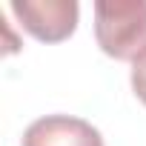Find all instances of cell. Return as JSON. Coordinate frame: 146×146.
<instances>
[{
  "instance_id": "7a4b0ae2",
  "label": "cell",
  "mask_w": 146,
  "mask_h": 146,
  "mask_svg": "<svg viewBox=\"0 0 146 146\" xmlns=\"http://www.w3.org/2000/svg\"><path fill=\"white\" fill-rule=\"evenodd\" d=\"M9 9L29 35L46 43L66 40L78 29L80 15V6L75 0H12Z\"/></svg>"
},
{
  "instance_id": "277c9868",
  "label": "cell",
  "mask_w": 146,
  "mask_h": 146,
  "mask_svg": "<svg viewBox=\"0 0 146 146\" xmlns=\"http://www.w3.org/2000/svg\"><path fill=\"white\" fill-rule=\"evenodd\" d=\"M132 89H135V95L146 103V54L132 63Z\"/></svg>"
},
{
  "instance_id": "3957f363",
  "label": "cell",
  "mask_w": 146,
  "mask_h": 146,
  "mask_svg": "<svg viewBox=\"0 0 146 146\" xmlns=\"http://www.w3.org/2000/svg\"><path fill=\"white\" fill-rule=\"evenodd\" d=\"M23 146H103V135L83 117L46 115L26 126Z\"/></svg>"
},
{
  "instance_id": "6da1fadb",
  "label": "cell",
  "mask_w": 146,
  "mask_h": 146,
  "mask_svg": "<svg viewBox=\"0 0 146 146\" xmlns=\"http://www.w3.org/2000/svg\"><path fill=\"white\" fill-rule=\"evenodd\" d=\"M98 46L115 60H140L146 54V0H98Z\"/></svg>"
}]
</instances>
